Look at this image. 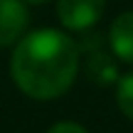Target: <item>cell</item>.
<instances>
[{
  "label": "cell",
  "instance_id": "6da1fadb",
  "mask_svg": "<svg viewBox=\"0 0 133 133\" xmlns=\"http://www.w3.org/2000/svg\"><path fill=\"white\" fill-rule=\"evenodd\" d=\"M79 74V44L62 30L42 27L17 39L10 76L25 96L52 101L69 91Z\"/></svg>",
  "mask_w": 133,
  "mask_h": 133
},
{
  "label": "cell",
  "instance_id": "7a4b0ae2",
  "mask_svg": "<svg viewBox=\"0 0 133 133\" xmlns=\"http://www.w3.org/2000/svg\"><path fill=\"white\" fill-rule=\"evenodd\" d=\"M106 10V0H57V17L69 32L91 30Z\"/></svg>",
  "mask_w": 133,
  "mask_h": 133
},
{
  "label": "cell",
  "instance_id": "3957f363",
  "mask_svg": "<svg viewBox=\"0 0 133 133\" xmlns=\"http://www.w3.org/2000/svg\"><path fill=\"white\" fill-rule=\"evenodd\" d=\"M30 12L22 0H0V47H10L25 35Z\"/></svg>",
  "mask_w": 133,
  "mask_h": 133
},
{
  "label": "cell",
  "instance_id": "277c9868",
  "mask_svg": "<svg viewBox=\"0 0 133 133\" xmlns=\"http://www.w3.org/2000/svg\"><path fill=\"white\" fill-rule=\"evenodd\" d=\"M109 47L116 59L133 64V10L114 17L109 27Z\"/></svg>",
  "mask_w": 133,
  "mask_h": 133
},
{
  "label": "cell",
  "instance_id": "5b68a950",
  "mask_svg": "<svg viewBox=\"0 0 133 133\" xmlns=\"http://www.w3.org/2000/svg\"><path fill=\"white\" fill-rule=\"evenodd\" d=\"M116 104H118L121 114L133 121V71L118 76V81H116Z\"/></svg>",
  "mask_w": 133,
  "mask_h": 133
},
{
  "label": "cell",
  "instance_id": "8992f818",
  "mask_svg": "<svg viewBox=\"0 0 133 133\" xmlns=\"http://www.w3.org/2000/svg\"><path fill=\"white\" fill-rule=\"evenodd\" d=\"M47 133H89V131L81 123H74V121H59V123H54Z\"/></svg>",
  "mask_w": 133,
  "mask_h": 133
},
{
  "label": "cell",
  "instance_id": "52a82bcc",
  "mask_svg": "<svg viewBox=\"0 0 133 133\" xmlns=\"http://www.w3.org/2000/svg\"><path fill=\"white\" fill-rule=\"evenodd\" d=\"M22 3H25V5H27V3H30V5H44V3H49V0H22Z\"/></svg>",
  "mask_w": 133,
  "mask_h": 133
}]
</instances>
